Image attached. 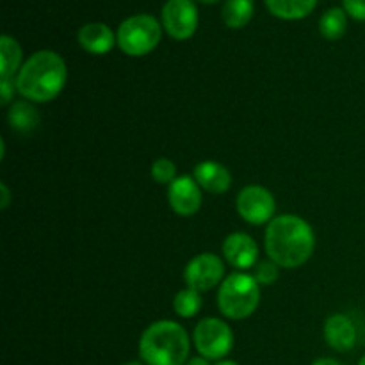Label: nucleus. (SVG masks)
Masks as SVG:
<instances>
[{"label":"nucleus","instance_id":"f257e3e1","mask_svg":"<svg viewBox=\"0 0 365 365\" xmlns=\"http://www.w3.org/2000/svg\"><path fill=\"white\" fill-rule=\"evenodd\" d=\"M264 245L269 260L285 269H294L310 260L316 250V235L303 217L278 216L267 225Z\"/></svg>","mask_w":365,"mask_h":365},{"label":"nucleus","instance_id":"f03ea898","mask_svg":"<svg viewBox=\"0 0 365 365\" xmlns=\"http://www.w3.org/2000/svg\"><path fill=\"white\" fill-rule=\"evenodd\" d=\"M68 81L66 63L52 50L34 52L18 71L16 91L27 102L46 103L61 95Z\"/></svg>","mask_w":365,"mask_h":365},{"label":"nucleus","instance_id":"7ed1b4c3","mask_svg":"<svg viewBox=\"0 0 365 365\" xmlns=\"http://www.w3.org/2000/svg\"><path fill=\"white\" fill-rule=\"evenodd\" d=\"M191 341L182 324L155 321L139 339V356L146 365H185Z\"/></svg>","mask_w":365,"mask_h":365},{"label":"nucleus","instance_id":"20e7f679","mask_svg":"<svg viewBox=\"0 0 365 365\" xmlns=\"http://www.w3.org/2000/svg\"><path fill=\"white\" fill-rule=\"evenodd\" d=\"M260 303V284L245 271L228 274L217 291V305L221 314L232 321L253 316Z\"/></svg>","mask_w":365,"mask_h":365},{"label":"nucleus","instance_id":"39448f33","mask_svg":"<svg viewBox=\"0 0 365 365\" xmlns=\"http://www.w3.org/2000/svg\"><path fill=\"white\" fill-rule=\"evenodd\" d=\"M163 38V29L152 14H134L121 21L116 39L121 52L130 57H143L157 48Z\"/></svg>","mask_w":365,"mask_h":365},{"label":"nucleus","instance_id":"423d86ee","mask_svg":"<svg viewBox=\"0 0 365 365\" xmlns=\"http://www.w3.org/2000/svg\"><path fill=\"white\" fill-rule=\"evenodd\" d=\"M192 342L203 359L225 360V356L234 348V331L225 321L205 317L196 324Z\"/></svg>","mask_w":365,"mask_h":365},{"label":"nucleus","instance_id":"0eeeda50","mask_svg":"<svg viewBox=\"0 0 365 365\" xmlns=\"http://www.w3.org/2000/svg\"><path fill=\"white\" fill-rule=\"evenodd\" d=\"M237 212L250 225H269L274 220L277 202L271 191L262 185H246L237 196Z\"/></svg>","mask_w":365,"mask_h":365},{"label":"nucleus","instance_id":"6e6552de","mask_svg":"<svg viewBox=\"0 0 365 365\" xmlns=\"http://www.w3.org/2000/svg\"><path fill=\"white\" fill-rule=\"evenodd\" d=\"M163 25L177 41L192 38L198 29V7L195 0H168L163 7Z\"/></svg>","mask_w":365,"mask_h":365},{"label":"nucleus","instance_id":"1a4fd4ad","mask_svg":"<svg viewBox=\"0 0 365 365\" xmlns=\"http://www.w3.org/2000/svg\"><path fill=\"white\" fill-rule=\"evenodd\" d=\"M187 287L198 292H207L225 280V262L214 253H202L189 260L184 271Z\"/></svg>","mask_w":365,"mask_h":365},{"label":"nucleus","instance_id":"9d476101","mask_svg":"<svg viewBox=\"0 0 365 365\" xmlns=\"http://www.w3.org/2000/svg\"><path fill=\"white\" fill-rule=\"evenodd\" d=\"M168 202L178 216H195L202 207V187L195 177H177L168 187Z\"/></svg>","mask_w":365,"mask_h":365},{"label":"nucleus","instance_id":"9b49d317","mask_svg":"<svg viewBox=\"0 0 365 365\" xmlns=\"http://www.w3.org/2000/svg\"><path fill=\"white\" fill-rule=\"evenodd\" d=\"M225 260L235 269H252L259 260V246L253 241L252 235L245 232H234L223 242Z\"/></svg>","mask_w":365,"mask_h":365},{"label":"nucleus","instance_id":"f8f14e48","mask_svg":"<svg viewBox=\"0 0 365 365\" xmlns=\"http://www.w3.org/2000/svg\"><path fill=\"white\" fill-rule=\"evenodd\" d=\"M324 341L335 351H349L356 344V328L353 321L344 314H335L328 317L323 328Z\"/></svg>","mask_w":365,"mask_h":365},{"label":"nucleus","instance_id":"ddd939ff","mask_svg":"<svg viewBox=\"0 0 365 365\" xmlns=\"http://www.w3.org/2000/svg\"><path fill=\"white\" fill-rule=\"evenodd\" d=\"M78 45L89 53L95 56H103L114 48V43H118L116 36L110 31L109 25L102 21H91V24L82 25L77 34Z\"/></svg>","mask_w":365,"mask_h":365},{"label":"nucleus","instance_id":"4468645a","mask_svg":"<svg viewBox=\"0 0 365 365\" xmlns=\"http://www.w3.org/2000/svg\"><path fill=\"white\" fill-rule=\"evenodd\" d=\"M195 180L210 195H223L230 189L232 175L227 166L216 160H203L195 168Z\"/></svg>","mask_w":365,"mask_h":365},{"label":"nucleus","instance_id":"2eb2a0df","mask_svg":"<svg viewBox=\"0 0 365 365\" xmlns=\"http://www.w3.org/2000/svg\"><path fill=\"white\" fill-rule=\"evenodd\" d=\"M21 46L11 36L4 34L0 38V78H16L21 64Z\"/></svg>","mask_w":365,"mask_h":365},{"label":"nucleus","instance_id":"dca6fc26","mask_svg":"<svg viewBox=\"0 0 365 365\" xmlns=\"http://www.w3.org/2000/svg\"><path fill=\"white\" fill-rule=\"evenodd\" d=\"M7 121L13 130L20 132V134H31L39 125L38 109L32 106V102H25V100L14 102L7 114Z\"/></svg>","mask_w":365,"mask_h":365},{"label":"nucleus","instance_id":"f3484780","mask_svg":"<svg viewBox=\"0 0 365 365\" xmlns=\"http://www.w3.org/2000/svg\"><path fill=\"white\" fill-rule=\"evenodd\" d=\"M271 14L282 20H302L309 16L317 0H264Z\"/></svg>","mask_w":365,"mask_h":365},{"label":"nucleus","instance_id":"a211bd4d","mask_svg":"<svg viewBox=\"0 0 365 365\" xmlns=\"http://www.w3.org/2000/svg\"><path fill=\"white\" fill-rule=\"evenodd\" d=\"M255 13V2L253 0H227L221 11V16L227 27L242 29L252 21Z\"/></svg>","mask_w":365,"mask_h":365},{"label":"nucleus","instance_id":"6ab92c4d","mask_svg":"<svg viewBox=\"0 0 365 365\" xmlns=\"http://www.w3.org/2000/svg\"><path fill=\"white\" fill-rule=\"evenodd\" d=\"M346 29H348V13L344 11V7H331L321 16V36L330 41L341 39L346 34Z\"/></svg>","mask_w":365,"mask_h":365},{"label":"nucleus","instance_id":"aec40b11","mask_svg":"<svg viewBox=\"0 0 365 365\" xmlns=\"http://www.w3.org/2000/svg\"><path fill=\"white\" fill-rule=\"evenodd\" d=\"M173 309L177 312V316L184 317V319H191L202 309V292L195 291L191 287L182 289L175 296Z\"/></svg>","mask_w":365,"mask_h":365},{"label":"nucleus","instance_id":"412c9836","mask_svg":"<svg viewBox=\"0 0 365 365\" xmlns=\"http://www.w3.org/2000/svg\"><path fill=\"white\" fill-rule=\"evenodd\" d=\"M152 178L157 182V184H168L177 180V166H175L173 160L166 159V157H160V159L153 160L152 164Z\"/></svg>","mask_w":365,"mask_h":365},{"label":"nucleus","instance_id":"4be33fe9","mask_svg":"<svg viewBox=\"0 0 365 365\" xmlns=\"http://www.w3.org/2000/svg\"><path fill=\"white\" fill-rule=\"evenodd\" d=\"M255 280L259 282L260 285H273L277 284L278 277H280V266L274 264L273 260H262L255 266V273H253Z\"/></svg>","mask_w":365,"mask_h":365},{"label":"nucleus","instance_id":"5701e85b","mask_svg":"<svg viewBox=\"0 0 365 365\" xmlns=\"http://www.w3.org/2000/svg\"><path fill=\"white\" fill-rule=\"evenodd\" d=\"M342 4L349 16L359 21H365V0H342Z\"/></svg>","mask_w":365,"mask_h":365},{"label":"nucleus","instance_id":"b1692460","mask_svg":"<svg viewBox=\"0 0 365 365\" xmlns=\"http://www.w3.org/2000/svg\"><path fill=\"white\" fill-rule=\"evenodd\" d=\"M16 82L14 78H0V106H7L13 100Z\"/></svg>","mask_w":365,"mask_h":365},{"label":"nucleus","instance_id":"393cba45","mask_svg":"<svg viewBox=\"0 0 365 365\" xmlns=\"http://www.w3.org/2000/svg\"><path fill=\"white\" fill-rule=\"evenodd\" d=\"M0 191H2V200H0V207L2 209H7L11 203V192L9 189H7L6 184H0Z\"/></svg>","mask_w":365,"mask_h":365},{"label":"nucleus","instance_id":"a878e982","mask_svg":"<svg viewBox=\"0 0 365 365\" xmlns=\"http://www.w3.org/2000/svg\"><path fill=\"white\" fill-rule=\"evenodd\" d=\"M185 365H210L209 360L203 359V356H195V359H189Z\"/></svg>","mask_w":365,"mask_h":365},{"label":"nucleus","instance_id":"bb28decb","mask_svg":"<svg viewBox=\"0 0 365 365\" xmlns=\"http://www.w3.org/2000/svg\"><path fill=\"white\" fill-rule=\"evenodd\" d=\"M312 365H341L335 359H319L316 360Z\"/></svg>","mask_w":365,"mask_h":365},{"label":"nucleus","instance_id":"cd10ccee","mask_svg":"<svg viewBox=\"0 0 365 365\" xmlns=\"http://www.w3.org/2000/svg\"><path fill=\"white\" fill-rule=\"evenodd\" d=\"M216 365H239V364L234 362V360H220Z\"/></svg>","mask_w":365,"mask_h":365},{"label":"nucleus","instance_id":"c85d7f7f","mask_svg":"<svg viewBox=\"0 0 365 365\" xmlns=\"http://www.w3.org/2000/svg\"><path fill=\"white\" fill-rule=\"evenodd\" d=\"M198 2H202V4H216V2H220V0H198Z\"/></svg>","mask_w":365,"mask_h":365},{"label":"nucleus","instance_id":"c756f323","mask_svg":"<svg viewBox=\"0 0 365 365\" xmlns=\"http://www.w3.org/2000/svg\"><path fill=\"white\" fill-rule=\"evenodd\" d=\"M123 365H143L141 362H127V364H123Z\"/></svg>","mask_w":365,"mask_h":365},{"label":"nucleus","instance_id":"7c9ffc66","mask_svg":"<svg viewBox=\"0 0 365 365\" xmlns=\"http://www.w3.org/2000/svg\"><path fill=\"white\" fill-rule=\"evenodd\" d=\"M359 365H365V355L362 356V359H360V362H359Z\"/></svg>","mask_w":365,"mask_h":365}]
</instances>
